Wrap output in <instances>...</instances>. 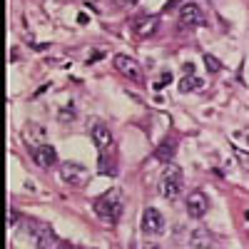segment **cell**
Masks as SVG:
<instances>
[{"label":"cell","mask_w":249,"mask_h":249,"mask_svg":"<svg viewBox=\"0 0 249 249\" xmlns=\"http://www.w3.org/2000/svg\"><path fill=\"white\" fill-rule=\"evenodd\" d=\"M167 82H172V75H170V72H164V75H162V77H160V80L155 82L152 88H155V90H162L164 85H167Z\"/></svg>","instance_id":"cell-16"},{"label":"cell","mask_w":249,"mask_h":249,"mask_svg":"<svg viewBox=\"0 0 249 249\" xmlns=\"http://www.w3.org/2000/svg\"><path fill=\"white\" fill-rule=\"evenodd\" d=\"M207 210H210V199H207L204 192H192L190 197H187V214H190L192 219H202L207 214Z\"/></svg>","instance_id":"cell-5"},{"label":"cell","mask_w":249,"mask_h":249,"mask_svg":"<svg viewBox=\"0 0 249 249\" xmlns=\"http://www.w3.org/2000/svg\"><path fill=\"white\" fill-rule=\"evenodd\" d=\"M144 249H160V244H144Z\"/></svg>","instance_id":"cell-21"},{"label":"cell","mask_w":249,"mask_h":249,"mask_svg":"<svg viewBox=\"0 0 249 249\" xmlns=\"http://www.w3.org/2000/svg\"><path fill=\"white\" fill-rule=\"evenodd\" d=\"M204 65H207V70H210V72H219L222 70V62L214 55H204Z\"/></svg>","instance_id":"cell-15"},{"label":"cell","mask_w":249,"mask_h":249,"mask_svg":"<svg viewBox=\"0 0 249 249\" xmlns=\"http://www.w3.org/2000/svg\"><path fill=\"white\" fill-rule=\"evenodd\" d=\"M184 70H187V75H192V70H195V65H192V62H184Z\"/></svg>","instance_id":"cell-19"},{"label":"cell","mask_w":249,"mask_h":249,"mask_svg":"<svg viewBox=\"0 0 249 249\" xmlns=\"http://www.w3.org/2000/svg\"><path fill=\"white\" fill-rule=\"evenodd\" d=\"M33 157H35V162L40 164V167H53V164L57 162V152H55V147H50V144H37V147L33 150Z\"/></svg>","instance_id":"cell-8"},{"label":"cell","mask_w":249,"mask_h":249,"mask_svg":"<svg viewBox=\"0 0 249 249\" xmlns=\"http://www.w3.org/2000/svg\"><path fill=\"white\" fill-rule=\"evenodd\" d=\"M202 20H204V15H202L199 5H195V3H187V5L179 10V23H182V25H199Z\"/></svg>","instance_id":"cell-10"},{"label":"cell","mask_w":249,"mask_h":249,"mask_svg":"<svg viewBox=\"0 0 249 249\" xmlns=\"http://www.w3.org/2000/svg\"><path fill=\"white\" fill-rule=\"evenodd\" d=\"M157 25H160V18L157 15H150V18H142V20H137V25H135V33L140 35V37H150L155 30H157Z\"/></svg>","instance_id":"cell-12"},{"label":"cell","mask_w":249,"mask_h":249,"mask_svg":"<svg viewBox=\"0 0 249 249\" xmlns=\"http://www.w3.org/2000/svg\"><path fill=\"white\" fill-rule=\"evenodd\" d=\"M190 244H192V249H212L214 239H212V234L207 232L204 227H199V230H195V232H192Z\"/></svg>","instance_id":"cell-11"},{"label":"cell","mask_w":249,"mask_h":249,"mask_svg":"<svg viewBox=\"0 0 249 249\" xmlns=\"http://www.w3.org/2000/svg\"><path fill=\"white\" fill-rule=\"evenodd\" d=\"M115 70L120 72V75H124V77H130V80H135V82H142V68H140V62L135 60V57H130V55H115Z\"/></svg>","instance_id":"cell-4"},{"label":"cell","mask_w":249,"mask_h":249,"mask_svg":"<svg viewBox=\"0 0 249 249\" xmlns=\"http://www.w3.org/2000/svg\"><path fill=\"white\" fill-rule=\"evenodd\" d=\"M60 179L68 182V184H85V182L90 179V172L82 167V164L62 162V164H60Z\"/></svg>","instance_id":"cell-3"},{"label":"cell","mask_w":249,"mask_h":249,"mask_svg":"<svg viewBox=\"0 0 249 249\" xmlns=\"http://www.w3.org/2000/svg\"><path fill=\"white\" fill-rule=\"evenodd\" d=\"M95 214H97L100 219L110 222V224L120 219V214H122V202H120V197H117L115 190L95 199Z\"/></svg>","instance_id":"cell-2"},{"label":"cell","mask_w":249,"mask_h":249,"mask_svg":"<svg viewBox=\"0 0 249 249\" xmlns=\"http://www.w3.org/2000/svg\"><path fill=\"white\" fill-rule=\"evenodd\" d=\"M127 3H137V0H127Z\"/></svg>","instance_id":"cell-22"},{"label":"cell","mask_w":249,"mask_h":249,"mask_svg":"<svg viewBox=\"0 0 249 249\" xmlns=\"http://www.w3.org/2000/svg\"><path fill=\"white\" fill-rule=\"evenodd\" d=\"M172 157H175V142L172 140H164L160 147L155 150V160H160L162 164H170Z\"/></svg>","instance_id":"cell-14"},{"label":"cell","mask_w":249,"mask_h":249,"mask_svg":"<svg viewBox=\"0 0 249 249\" xmlns=\"http://www.w3.org/2000/svg\"><path fill=\"white\" fill-rule=\"evenodd\" d=\"M234 155H237V160H239V162H244V167L249 170V155H247V152H242V150H234Z\"/></svg>","instance_id":"cell-17"},{"label":"cell","mask_w":249,"mask_h":249,"mask_svg":"<svg viewBox=\"0 0 249 249\" xmlns=\"http://www.w3.org/2000/svg\"><path fill=\"white\" fill-rule=\"evenodd\" d=\"M88 20H90V18H88V13H80V15H77V23H80V25H85Z\"/></svg>","instance_id":"cell-18"},{"label":"cell","mask_w":249,"mask_h":249,"mask_svg":"<svg viewBox=\"0 0 249 249\" xmlns=\"http://www.w3.org/2000/svg\"><path fill=\"white\" fill-rule=\"evenodd\" d=\"M179 192H182V170L170 162L167 167H164V172H162V179H160V195L164 199L175 202L179 197Z\"/></svg>","instance_id":"cell-1"},{"label":"cell","mask_w":249,"mask_h":249,"mask_svg":"<svg viewBox=\"0 0 249 249\" xmlns=\"http://www.w3.org/2000/svg\"><path fill=\"white\" fill-rule=\"evenodd\" d=\"M60 249H75V247H72V244H68V242H62V244H60Z\"/></svg>","instance_id":"cell-20"},{"label":"cell","mask_w":249,"mask_h":249,"mask_svg":"<svg viewBox=\"0 0 249 249\" xmlns=\"http://www.w3.org/2000/svg\"><path fill=\"white\" fill-rule=\"evenodd\" d=\"M202 88H204V80H202L199 75H187V77L179 80V85H177V90H179L182 95H187V92H197V90H202Z\"/></svg>","instance_id":"cell-13"},{"label":"cell","mask_w":249,"mask_h":249,"mask_svg":"<svg viewBox=\"0 0 249 249\" xmlns=\"http://www.w3.org/2000/svg\"><path fill=\"white\" fill-rule=\"evenodd\" d=\"M142 230H144V234H162L164 232V217L155 210V207H147V210H144Z\"/></svg>","instance_id":"cell-6"},{"label":"cell","mask_w":249,"mask_h":249,"mask_svg":"<svg viewBox=\"0 0 249 249\" xmlns=\"http://www.w3.org/2000/svg\"><path fill=\"white\" fill-rule=\"evenodd\" d=\"M90 135H92V142L97 144V150H107L110 144H112V135L107 130V124H102V122H95L92 124Z\"/></svg>","instance_id":"cell-9"},{"label":"cell","mask_w":249,"mask_h":249,"mask_svg":"<svg viewBox=\"0 0 249 249\" xmlns=\"http://www.w3.org/2000/svg\"><path fill=\"white\" fill-rule=\"evenodd\" d=\"M35 242H37L40 249H60V244H62L60 237L55 234V230H53L50 224H43V227H40L37 234H35Z\"/></svg>","instance_id":"cell-7"}]
</instances>
